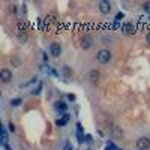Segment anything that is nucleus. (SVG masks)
<instances>
[{"label": "nucleus", "instance_id": "obj_1", "mask_svg": "<svg viewBox=\"0 0 150 150\" xmlns=\"http://www.w3.org/2000/svg\"><path fill=\"white\" fill-rule=\"evenodd\" d=\"M96 60L99 62V63H102V65L108 63V62L111 60V51H110V50H107V48L101 50V51L96 54Z\"/></svg>", "mask_w": 150, "mask_h": 150}, {"label": "nucleus", "instance_id": "obj_2", "mask_svg": "<svg viewBox=\"0 0 150 150\" xmlns=\"http://www.w3.org/2000/svg\"><path fill=\"white\" fill-rule=\"evenodd\" d=\"M137 147L140 150H149L150 149V140L147 137H141V138H138V141H137Z\"/></svg>", "mask_w": 150, "mask_h": 150}, {"label": "nucleus", "instance_id": "obj_3", "mask_svg": "<svg viewBox=\"0 0 150 150\" xmlns=\"http://www.w3.org/2000/svg\"><path fill=\"white\" fill-rule=\"evenodd\" d=\"M98 6H99L101 14H110V11H111V3L110 2H107V0H101Z\"/></svg>", "mask_w": 150, "mask_h": 150}, {"label": "nucleus", "instance_id": "obj_4", "mask_svg": "<svg viewBox=\"0 0 150 150\" xmlns=\"http://www.w3.org/2000/svg\"><path fill=\"white\" fill-rule=\"evenodd\" d=\"M92 45H93V38L89 36V35H86L83 39H81V47H83V50H89V48H92Z\"/></svg>", "mask_w": 150, "mask_h": 150}, {"label": "nucleus", "instance_id": "obj_5", "mask_svg": "<svg viewBox=\"0 0 150 150\" xmlns=\"http://www.w3.org/2000/svg\"><path fill=\"white\" fill-rule=\"evenodd\" d=\"M122 33L125 35H134L135 33V27H134V24L132 23H125L123 26H122Z\"/></svg>", "mask_w": 150, "mask_h": 150}, {"label": "nucleus", "instance_id": "obj_6", "mask_svg": "<svg viewBox=\"0 0 150 150\" xmlns=\"http://www.w3.org/2000/svg\"><path fill=\"white\" fill-rule=\"evenodd\" d=\"M0 80H2L5 84L9 83L12 80V72L9 69H2V71H0Z\"/></svg>", "mask_w": 150, "mask_h": 150}, {"label": "nucleus", "instance_id": "obj_7", "mask_svg": "<svg viewBox=\"0 0 150 150\" xmlns=\"http://www.w3.org/2000/svg\"><path fill=\"white\" fill-rule=\"evenodd\" d=\"M50 53H51L54 57H59V56H60V53H62V47H60V44L53 42L51 45H50Z\"/></svg>", "mask_w": 150, "mask_h": 150}, {"label": "nucleus", "instance_id": "obj_8", "mask_svg": "<svg viewBox=\"0 0 150 150\" xmlns=\"http://www.w3.org/2000/svg\"><path fill=\"white\" fill-rule=\"evenodd\" d=\"M99 78H101V74H99L98 69H92V71L89 72V81H90V83L96 84V83L99 81Z\"/></svg>", "mask_w": 150, "mask_h": 150}, {"label": "nucleus", "instance_id": "obj_9", "mask_svg": "<svg viewBox=\"0 0 150 150\" xmlns=\"http://www.w3.org/2000/svg\"><path fill=\"white\" fill-rule=\"evenodd\" d=\"M77 137H78V141L83 143L84 141V135H83V128H81V125L77 123Z\"/></svg>", "mask_w": 150, "mask_h": 150}, {"label": "nucleus", "instance_id": "obj_10", "mask_svg": "<svg viewBox=\"0 0 150 150\" xmlns=\"http://www.w3.org/2000/svg\"><path fill=\"white\" fill-rule=\"evenodd\" d=\"M66 104L65 102H62V101H59V102H56V110L57 111H66Z\"/></svg>", "mask_w": 150, "mask_h": 150}, {"label": "nucleus", "instance_id": "obj_11", "mask_svg": "<svg viewBox=\"0 0 150 150\" xmlns=\"http://www.w3.org/2000/svg\"><path fill=\"white\" fill-rule=\"evenodd\" d=\"M2 144L3 146H8V134H6V129L2 128Z\"/></svg>", "mask_w": 150, "mask_h": 150}, {"label": "nucleus", "instance_id": "obj_12", "mask_svg": "<svg viewBox=\"0 0 150 150\" xmlns=\"http://www.w3.org/2000/svg\"><path fill=\"white\" fill-rule=\"evenodd\" d=\"M68 120H69V116H68V114H65V116H63V119H59V120H57V125H59V126H63V125H66V123H68Z\"/></svg>", "mask_w": 150, "mask_h": 150}, {"label": "nucleus", "instance_id": "obj_13", "mask_svg": "<svg viewBox=\"0 0 150 150\" xmlns=\"http://www.w3.org/2000/svg\"><path fill=\"white\" fill-rule=\"evenodd\" d=\"M18 39H20V42H26V41H27L26 32H18Z\"/></svg>", "mask_w": 150, "mask_h": 150}, {"label": "nucleus", "instance_id": "obj_14", "mask_svg": "<svg viewBox=\"0 0 150 150\" xmlns=\"http://www.w3.org/2000/svg\"><path fill=\"white\" fill-rule=\"evenodd\" d=\"M21 102H23L21 99H20V98H17V99H12V101H11V105H12V107H18Z\"/></svg>", "mask_w": 150, "mask_h": 150}, {"label": "nucleus", "instance_id": "obj_15", "mask_svg": "<svg viewBox=\"0 0 150 150\" xmlns=\"http://www.w3.org/2000/svg\"><path fill=\"white\" fill-rule=\"evenodd\" d=\"M17 27H18V32H24V30H26V23H23V21H20Z\"/></svg>", "mask_w": 150, "mask_h": 150}, {"label": "nucleus", "instance_id": "obj_16", "mask_svg": "<svg viewBox=\"0 0 150 150\" xmlns=\"http://www.w3.org/2000/svg\"><path fill=\"white\" fill-rule=\"evenodd\" d=\"M143 9H144V12H147V14H150V2H146V3L143 5Z\"/></svg>", "mask_w": 150, "mask_h": 150}, {"label": "nucleus", "instance_id": "obj_17", "mask_svg": "<svg viewBox=\"0 0 150 150\" xmlns=\"http://www.w3.org/2000/svg\"><path fill=\"white\" fill-rule=\"evenodd\" d=\"M107 150H119V149H117L114 144H108V146H107Z\"/></svg>", "mask_w": 150, "mask_h": 150}, {"label": "nucleus", "instance_id": "obj_18", "mask_svg": "<svg viewBox=\"0 0 150 150\" xmlns=\"http://www.w3.org/2000/svg\"><path fill=\"white\" fill-rule=\"evenodd\" d=\"M84 140H86V143H92V137H90V135H86Z\"/></svg>", "mask_w": 150, "mask_h": 150}, {"label": "nucleus", "instance_id": "obj_19", "mask_svg": "<svg viewBox=\"0 0 150 150\" xmlns=\"http://www.w3.org/2000/svg\"><path fill=\"white\" fill-rule=\"evenodd\" d=\"M63 150H74V149H72V146H71L69 143H66V144H65V149H63Z\"/></svg>", "mask_w": 150, "mask_h": 150}, {"label": "nucleus", "instance_id": "obj_20", "mask_svg": "<svg viewBox=\"0 0 150 150\" xmlns=\"http://www.w3.org/2000/svg\"><path fill=\"white\" fill-rule=\"evenodd\" d=\"M9 131H11V132H14V131H15V126H14V123H12V122L9 123Z\"/></svg>", "mask_w": 150, "mask_h": 150}, {"label": "nucleus", "instance_id": "obj_21", "mask_svg": "<svg viewBox=\"0 0 150 150\" xmlns=\"http://www.w3.org/2000/svg\"><path fill=\"white\" fill-rule=\"evenodd\" d=\"M123 18V14H122V12H119V14L116 15V21H119V20H122Z\"/></svg>", "mask_w": 150, "mask_h": 150}, {"label": "nucleus", "instance_id": "obj_22", "mask_svg": "<svg viewBox=\"0 0 150 150\" xmlns=\"http://www.w3.org/2000/svg\"><path fill=\"white\" fill-rule=\"evenodd\" d=\"M146 41H147V42H149V44H150V32H149V33H147V35H146Z\"/></svg>", "mask_w": 150, "mask_h": 150}, {"label": "nucleus", "instance_id": "obj_23", "mask_svg": "<svg viewBox=\"0 0 150 150\" xmlns=\"http://www.w3.org/2000/svg\"><path fill=\"white\" fill-rule=\"evenodd\" d=\"M11 12H14V14H15V12H17V8H15V6H11Z\"/></svg>", "mask_w": 150, "mask_h": 150}, {"label": "nucleus", "instance_id": "obj_24", "mask_svg": "<svg viewBox=\"0 0 150 150\" xmlns=\"http://www.w3.org/2000/svg\"><path fill=\"white\" fill-rule=\"evenodd\" d=\"M63 72H65L66 75H69V68H63Z\"/></svg>", "mask_w": 150, "mask_h": 150}, {"label": "nucleus", "instance_id": "obj_25", "mask_svg": "<svg viewBox=\"0 0 150 150\" xmlns=\"http://www.w3.org/2000/svg\"><path fill=\"white\" fill-rule=\"evenodd\" d=\"M68 98L71 99V101H74V99H75V96H74V95H68Z\"/></svg>", "mask_w": 150, "mask_h": 150}, {"label": "nucleus", "instance_id": "obj_26", "mask_svg": "<svg viewBox=\"0 0 150 150\" xmlns=\"http://www.w3.org/2000/svg\"><path fill=\"white\" fill-rule=\"evenodd\" d=\"M3 147H5V150H12V149H11L9 146H3Z\"/></svg>", "mask_w": 150, "mask_h": 150}]
</instances>
